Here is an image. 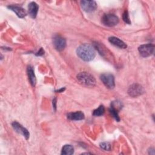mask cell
Returning a JSON list of instances; mask_svg holds the SVG:
<instances>
[{
    "mask_svg": "<svg viewBox=\"0 0 155 155\" xmlns=\"http://www.w3.org/2000/svg\"><path fill=\"white\" fill-rule=\"evenodd\" d=\"M77 55L84 61H90L94 59L96 55L95 49L90 44H82L77 48Z\"/></svg>",
    "mask_w": 155,
    "mask_h": 155,
    "instance_id": "obj_1",
    "label": "cell"
},
{
    "mask_svg": "<svg viewBox=\"0 0 155 155\" xmlns=\"http://www.w3.org/2000/svg\"><path fill=\"white\" fill-rule=\"evenodd\" d=\"M76 77L78 81L85 86L93 87L96 84V80L94 78L87 72H81Z\"/></svg>",
    "mask_w": 155,
    "mask_h": 155,
    "instance_id": "obj_2",
    "label": "cell"
},
{
    "mask_svg": "<svg viewBox=\"0 0 155 155\" xmlns=\"http://www.w3.org/2000/svg\"><path fill=\"white\" fill-rule=\"evenodd\" d=\"M102 22L106 26L113 27L119 22V18L114 14H105L102 18Z\"/></svg>",
    "mask_w": 155,
    "mask_h": 155,
    "instance_id": "obj_3",
    "label": "cell"
},
{
    "mask_svg": "<svg viewBox=\"0 0 155 155\" xmlns=\"http://www.w3.org/2000/svg\"><path fill=\"white\" fill-rule=\"evenodd\" d=\"M101 80L106 87L110 89H113L114 86V78L113 74L110 73H103L100 76Z\"/></svg>",
    "mask_w": 155,
    "mask_h": 155,
    "instance_id": "obj_4",
    "label": "cell"
},
{
    "mask_svg": "<svg viewBox=\"0 0 155 155\" xmlns=\"http://www.w3.org/2000/svg\"><path fill=\"white\" fill-rule=\"evenodd\" d=\"M154 49V46L153 44H147L140 45L138 48V51L142 56L148 57L153 53Z\"/></svg>",
    "mask_w": 155,
    "mask_h": 155,
    "instance_id": "obj_5",
    "label": "cell"
},
{
    "mask_svg": "<svg viewBox=\"0 0 155 155\" xmlns=\"http://www.w3.org/2000/svg\"><path fill=\"white\" fill-rule=\"evenodd\" d=\"M143 88L139 84H134L131 85L128 90V93L131 97H137L140 96L143 93Z\"/></svg>",
    "mask_w": 155,
    "mask_h": 155,
    "instance_id": "obj_6",
    "label": "cell"
},
{
    "mask_svg": "<svg viewBox=\"0 0 155 155\" xmlns=\"http://www.w3.org/2000/svg\"><path fill=\"white\" fill-rule=\"evenodd\" d=\"M53 42L54 47L58 51L63 50L66 46L65 39L60 35H56L53 38Z\"/></svg>",
    "mask_w": 155,
    "mask_h": 155,
    "instance_id": "obj_7",
    "label": "cell"
},
{
    "mask_svg": "<svg viewBox=\"0 0 155 155\" xmlns=\"http://www.w3.org/2000/svg\"><path fill=\"white\" fill-rule=\"evenodd\" d=\"M81 6L84 11L92 12L97 8V4L94 1H81Z\"/></svg>",
    "mask_w": 155,
    "mask_h": 155,
    "instance_id": "obj_8",
    "label": "cell"
},
{
    "mask_svg": "<svg viewBox=\"0 0 155 155\" xmlns=\"http://www.w3.org/2000/svg\"><path fill=\"white\" fill-rule=\"evenodd\" d=\"M12 127L14 128V130L18 133L22 134L26 139H28L29 136H30V134L29 132L28 131V130L24 128L22 125H21L20 124H19L18 122L14 121L12 124Z\"/></svg>",
    "mask_w": 155,
    "mask_h": 155,
    "instance_id": "obj_9",
    "label": "cell"
},
{
    "mask_svg": "<svg viewBox=\"0 0 155 155\" xmlns=\"http://www.w3.org/2000/svg\"><path fill=\"white\" fill-rule=\"evenodd\" d=\"M7 8L11 10L12 11L14 12L16 14V15L19 18H24L27 15V12L25 10V9L20 6H18L16 5H8Z\"/></svg>",
    "mask_w": 155,
    "mask_h": 155,
    "instance_id": "obj_10",
    "label": "cell"
},
{
    "mask_svg": "<svg viewBox=\"0 0 155 155\" xmlns=\"http://www.w3.org/2000/svg\"><path fill=\"white\" fill-rule=\"evenodd\" d=\"M108 41L111 44H113V45H114L116 47H117L120 48H123L124 49V48H127L126 44L118 38H116V37H114V36H111V37H110L108 38Z\"/></svg>",
    "mask_w": 155,
    "mask_h": 155,
    "instance_id": "obj_11",
    "label": "cell"
},
{
    "mask_svg": "<svg viewBox=\"0 0 155 155\" xmlns=\"http://www.w3.org/2000/svg\"><path fill=\"white\" fill-rule=\"evenodd\" d=\"M38 9H39L38 5L36 2H31L28 4V13L32 18H35L36 17Z\"/></svg>",
    "mask_w": 155,
    "mask_h": 155,
    "instance_id": "obj_12",
    "label": "cell"
},
{
    "mask_svg": "<svg viewBox=\"0 0 155 155\" xmlns=\"http://www.w3.org/2000/svg\"><path fill=\"white\" fill-rule=\"evenodd\" d=\"M67 118L71 120H79L84 119V114L81 111H76V112H71L67 114Z\"/></svg>",
    "mask_w": 155,
    "mask_h": 155,
    "instance_id": "obj_13",
    "label": "cell"
},
{
    "mask_svg": "<svg viewBox=\"0 0 155 155\" xmlns=\"http://www.w3.org/2000/svg\"><path fill=\"white\" fill-rule=\"evenodd\" d=\"M27 75H28V78L30 83L31 84V85L33 87H34L36 82V76L35 74L33 67H31V65L28 66L27 69Z\"/></svg>",
    "mask_w": 155,
    "mask_h": 155,
    "instance_id": "obj_14",
    "label": "cell"
},
{
    "mask_svg": "<svg viewBox=\"0 0 155 155\" xmlns=\"http://www.w3.org/2000/svg\"><path fill=\"white\" fill-rule=\"evenodd\" d=\"M74 148L71 145H65L62 148L61 154L64 155H70L73 154Z\"/></svg>",
    "mask_w": 155,
    "mask_h": 155,
    "instance_id": "obj_15",
    "label": "cell"
},
{
    "mask_svg": "<svg viewBox=\"0 0 155 155\" xmlns=\"http://www.w3.org/2000/svg\"><path fill=\"white\" fill-rule=\"evenodd\" d=\"M105 111V108L103 105H100L97 108L95 109L93 111V115L94 116H101Z\"/></svg>",
    "mask_w": 155,
    "mask_h": 155,
    "instance_id": "obj_16",
    "label": "cell"
},
{
    "mask_svg": "<svg viewBox=\"0 0 155 155\" xmlns=\"http://www.w3.org/2000/svg\"><path fill=\"white\" fill-rule=\"evenodd\" d=\"M110 113L111 114V115L113 116V117L117 120V121H119L120 120V118L119 117V115H118V110L114 109V108L113 107H110Z\"/></svg>",
    "mask_w": 155,
    "mask_h": 155,
    "instance_id": "obj_17",
    "label": "cell"
},
{
    "mask_svg": "<svg viewBox=\"0 0 155 155\" xmlns=\"http://www.w3.org/2000/svg\"><path fill=\"white\" fill-rule=\"evenodd\" d=\"M122 18H123V20L125 22H126L127 24H130L131 23V21H130V17H129V15H128V12L126 10L124 12V13H123V15H122Z\"/></svg>",
    "mask_w": 155,
    "mask_h": 155,
    "instance_id": "obj_18",
    "label": "cell"
},
{
    "mask_svg": "<svg viewBox=\"0 0 155 155\" xmlns=\"http://www.w3.org/2000/svg\"><path fill=\"white\" fill-rule=\"evenodd\" d=\"M100 147L105 150L110 151L111 150V145L109 142H102L100 143Z\"/></svg>",
    "mask_w": 155,
    "mask_h": 155,
    "instance_id": "obj_19",
    "label": "cell"
},
{
    "mask_svg": "<svg viewBox=\"0 0 155 155\" xmlns=\"http://www.w3.org/2000/svg\"><path fill=\"white\" fill-rule=\"evenodd\" d=\"M44 51H43V50L42 49V48H41L40 49V50L37 53V54H36V55L37 56H41V55H42L43 54H44Z\"/></svg>",
    "mask_w": 155,
    "mask_h": 155,
    "instance_id": "obj_20",
    "label": "cell"
},
{
    "mask_svg": "<svg viewBox=\"0 0 155 155\" xmlns=\"http://www.w3.org/2000/svg\"><path fill=\"white\" fill-rule=\"evenodd\" d=\"M53 105L54 108H56V99H54L53 101Z\"/></svg>",
    "mask_w": 155,
    "mask_h": 155,
    "instance_id": "obj_21",
    "label": "cell"
}]
</instances>
